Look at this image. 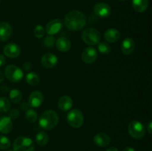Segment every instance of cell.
Here are the masks:
<instances>
[{"mask_svg": "<svg viewBox=\"0 0 152 151\" xmlns=\"http://www.w3.org/2000/svg\"><path fill=\"white\" fill-rule=\"evenodd\" d=\"M64 22L70 30L79 31L86 25V17L80 10H71L66 14Z\"/></svg>", "mask_w": 152, "mask_h": 151, "instance_id": "6da1fadb", "label": "cell"}, {"mask_svg": "<svg viewBox=\"0 0 152 151\" xmlns=\"http://www.w3.org/2000/svg\"><path fill=\"white\" fill-rule=\"evenodd\" d=\"M94 13L101 18H107L111 15V7L106 3L99 2L94 6Z\"/></svg>", "mask_w": 152, "mask_h": 151, "instance_id": "ba28073f", "label": "cell"}, {"mask_svg": "<svg viewBox=\"0 0 152 151\" xmlns=\"http://www.w3.org/2000/svg\"><path fill=\"white\" fill-rule=\"evenodd\" d=\"M13 147L14 151H34L35 145L31 139L20 136L14 141Z\"/></svg>", "mask_w": 152, "mask_h": 151, "instance_id": "277c9868", "label": "cell"}, {"mask_svg": "<svg viewBox=\"0 0 152 151\" xmlns=\"http://www.w3.org/2000/svg\"><path fill=\"white\" fill-rule=\"evenodd\" d=\"M59 122V115L53 110H48L41 114L39 119V124L42 129L50 130L55 128Z\"/></svg>", "mask_w": 152, "mask_h": 151, "instance_id": "7a4b0ae2", "label": "cell"}, {"mask_svg": "<svg viewBox=\"0 0 152 151\" xmlns=\"http://www.w3.org/2000/svg\"><path fill=\"white\" fill-rule=\"evenodd\" d=\"M22 69L25 71L30 70L31 69V64L30 62H25L22 65Z\"/></svg>", "mask_w": 152, "mask_h": 151, "instance_id": "d6a6232c", "label": "cell"}, {"mask_svg": "<svg viewBox=\"0 0 152 151\" xmlns=\"http://www.w3.org/2000/svg\"><path fill=\"white\" fill-rule=\"evenodd\" d=\"M3 80H4V75L1 73V71H0V83L2 82Z\"/></svg>", "mask_w": 152, "mask_h": 151, "instance_id": "f35d334b", "label": "cell"}, {"mask_svg": "<svg viewBox=\"0 0 152 151\" xmlns=\"http://www.w3.org/2000/svg\"><path fill=\"white\" fill-rule=\"evenodd\" d=\"M98 53L95 48L92 47H86L81 55L82 60L86 64H92L96 60Z\"/></svg>", "mask_w": 152, "mask_h": 151, "instance_id": "9c48e42d", "label": "cell"}, {"mask_svg": "<svg viewBox=\"0 0 152 151\" xmlns=\"http://www.w3.org/2000/svg\"><path fill=\"white\" fill-rule=\"evenodd\" d=\"M9 97H10V99L12 102H13L14 104H17L22 101V94L19 90L13 89V90H10Z\"/></svg>", "mask_w": 152, "mask_h": 151, "instance_id": "cb8c5ba5", "label": "cell"}, {"mask_svg": "<svg viewBox=\"0 0 152 151\" xmlns=\"http://www.w3.org/2000/svg\"><path fill=\"white\" fill-rule=\"evenodd\" d=\"M122 151H135V150L131 147H125Z\"/></svg>", "mask_w": 152, "mask_h": 151, "instance_id": "8d00e7d4", "label": "cell"}, {"mask_svg": "<svg viewBox=\"0 0 152 151\" xmlns=\"http://www.w3.org/2000/svg\"><path fill=\"white\" fill-rule=\"evenodd\" d=\"M128 131L132 138L135 139H140L145 136V129L140 121L133 120L128 126Z\"/></svg>", "mask_w": 152, "mask_h": 151, "instance_id": "8992f818", "label": "cell"}, {"mask_svg": "<svg viewBox=\"0 0 152 151\" xmlns=\"http://www.w3.org/2000/svg\"><path fill=\"white\" fill-rule=\"evenodd\" d=\"M135 49L134 40L132 38L128 37L123 41L121 44V51L125 55H130Z\"/></svg>", "mask_w": 152, "mask_h": 151, "instance_id": "9a60e30c", "label": "cell"}, {"mask_svg": "<svg viewBox=\"0 0 152 151\" xmlns=\"http://www.w3.org/2000/svg\"><path fill=\"white\" fill-rule=\"evenodd\" d=\"M26 78L27 83L31 86L37 85L39 83L40 81L39 76H38V74L34 72L29 73L27 74L26 78Z\"/></svg>", "mask_w": 152, "mask_h": 151, "instance_id": "603a6c76", "label": "cell"}, {"mask_svg": "<svg viewBox=\"0 0 152 151\" xmlns=\"http://www.w3.org/2000/svg\"><path fill=\"white\" fill-rule=\"evenodd\" d=\"M13 128L12 120L8 116L0 117V133L7 134Z\"/></svg>", "mask_w": 152, "mask_h": 151, "instance_id": "e0dca14e", "label": "cell"}, {"mask_svg": "<svg viewBox=\"0 0 152 151\" xmlns=\"http://www.w3.org/2000/svg\"><path fill=\"white\" fill-rule=\"evenodd\" d=\"M34 33L35 36L37 37V38H42L45 36V29L43 26L39 25L36 26V28H34Z\"/></svg>", "mask_w": 152, "mask_h": 151, "instance_id": "f1b7e54d", "label": "cell"}, {"mask_svg": "<svg viewBox=\"0 0 152 151\" xmlns=\"http://www.w3.org/2000/svg\"><path fill=\"white\" fill-rule=\"evenodd\" d=\"M56 47L59 51L67 52L71 49V42L69 38H67V37H59L57 41H56Z\"/></svg>", "mask_w": 152, "mask_h": 151, "instance_id": "ffe728a7", "label": "cell"}, {"mask_svg": "<svg viewBox=\"0 0 152 151\" xmlns=\"http://www.w3.org/2000/svg\"><path fill=\"white\" fill-rule=\"evenodd\" d=\"M97 44L98 50L102 54L106 55L111 52V46L108 43L105 42V41H102V42H99Z\"/></svg>", "mask_w": 152, "mask_h": 151, "instance_id": "4316f807", "label": "cell"}, {"mask_svg": "<svg viewBox=\"0 0 152 151\" xmlns=\"http://www.w3.org/2000/svg\"><path fill=\"white\" fill-rule=\"evenodd\" d=\"M6 151H14V150H7Z\"/></svg>", "mask_w": 152, "mask_h": 151, "instance_id": "ab89813d", "label": "cell"}, {"mask_svg": "<svg viewBox=\"0 0 152 151\" xmlns=\"http://www.w3.org/2000/svg\"><path fill=\"white\" fill-rule=\"evenodd\" d=\"M10 109V101L6 97H0V113H7Z\"/></svg>", "mask_w": 152, "mask_h": 151, "instance_id": "d4e9b609", "label": "cell"}, {"mask_svg": "<svg viewBox=\"0 0 152 151\" xmlns=\"http://www.w3.org/2000/svg\"><path fill=\"white\" fill-rule=\"evenodd\" d=\"M29 107H30V105H29V104H28V102H24L21 104L20 106H19V107H20V109L22 110L26 111L29 109Z\"/></svg>", "mask_w": 152, "mask_h": 151, "instance_id": "1f68e13d", "label": "cell"}, {"mask_svg": "<svg viewBox=\"0 0 152 151\" xmlns=\"http://www.w3.org/2000/svg\"><path fill=\"white\" fill-rule=\"evenodd\" d=\"M58 106L62 111L66 112L70 110L73 106V100L69 96H63L59 98Z\"/></svg>", "mask_w": 152, "mask_h": 151, "instance_id": "d6986e66", "label": "cell"}, {"mask_svg": "<svg viewBox=\"0 0 152 151\" xmlns=\"http://www.w3.org/2000/svg\"><path fill=\"white\" fill-rule=\"evenodd\" d=\"M62 27H63V22L59 19H55L50 21L47 24L45 31L48 35L53 36L59 33L62 30Z\"/></svg>", "mask_w": 152, "mask_h": 151, "instance_id": "30bf717a", "label": "cell"}, {"mask_svg": "<svg viewBox=\"0 0 152 151\" xmlns=\"http://www.w3.org/2000/svg\"><path fill=\"white\" fill-rule=\"evenodd\" d=\"M43 100H44V96L42 92L39 90H34L30 95L28 104L32 107H39L42 104Z\"/></svg>", "mask_w": 152, "mask_h": 151, "instance_id": "7c38bea8", "label": "cell"}, {"mask_svg": "<svg viewBox=\"0 0 152 151\" xmlns=\"http://www.w3.org/2000/svg\"><path fill=\"white\" fill-rule=\"evenodd\" d=\"M13 28L7 22H0V40L6 41L12 36Z\"/></svg>", "mask_w": 152, "mask_h": 151, "instance_id": "4fadbf2b", "label": "cell"}, {"mask_svg": "<svg viewBox=\"0 0 152 151\" xmlns=\"http://www.w3.org/2000/svg\"><path fill=\"white\" fill-rule=\"evenodd\" d=\"M0 4H1V0H0Z\"/></svg>", "mask_w": 152, "mask_h": 151, "instance_id": "b9f144b4", "label": "cell"}, {"mask_svg": "<svg viewBox=\"0 0 152 151\" xmlns=\"http://www.w3.org/2000/svg\"><path fill=\"white\" fill-rule=\"evenodd\" d=\"M4 76L12 82H19L23 78L24 73L19 67L10 65L4 69Z\"/></svg>", "mask_w": 152, "mask_h": 151, "instance_id": "52a82bcc", "label": "cell"}, {"mask_svg": "<svg viewBox=\"0 0 152 151\" xmlns=\"http://www.w3.org/2000/svg\"><path fill=\"white\" fill-rule=\"evenodd\" d=\"M41 62L45 68H52L57 65L58 59L56 55L53 53H46L42 57Z\"/></svg>", "mask_w": 152, "mask_h": 151, "instance_id": "5bb4252c", "label": "cell"}, {"mask_svg": "<svg viewBox=\"0 0 152 151\" xmlns=\"http://www.w3.org/2000/svg\"><path fill=\"white\" fill-rule=\"evenodd\" d=\"M25 118L29 122L34 123L38 119V115L34 110L28 109L25 111Z\"/></svg>", "mask_w": 152, "mask_h": 151, "instance_id": "484cf974", "label": "cell"}, {"mask_svg": "<svg viewBox=\"0 0 152 151\" xmlns=\"http://www.w3.org/2000/svg\"><path fill=\"white\" fill-rule=\"evenodd\" d=\"M1 91L7 93V92H10V89H9L7 86H2L1 87Z\"/></svg>", "mask_w": 152, "mask_h": 151, "instance_id": "d590c367", "label": "cell"}, {"mask_svg": "<svg viewBox=\"0 0 152 151\" xmlns=\"http://www.w3.org/2000/svg\"><path fill=\"white\" fill-rule=\"evenodd\" d=\"M120 32L115 28H109L104 33V38L108 42L114 43L120 38Z\"/></svg>", "mask_w": 152, "mask_h": 151, "instance_id": "ac0fdd59", "label": "cell"}, {"mask_svg": "<svg viewBox=\"0 0 152 151\" xmlns=\"http://www.w3.org/2000/svg\"><path fill=\"white\" fill-rule=\"evenodd\" d=\"M81 38L86 44L94 46L96 45L99 42L101 35L99 31L96 28H88L82 33Z\"/></svg>", "mask_w": 152, "mask_h": 151, "instance_id": "3957f363", "label": "cell"}, {"mask_svg": "<svg viewBox=\"0 0 152 151\" xmlns=\"http://www.w3.org/2000/svg\"><path fill=\"white\" fill-rule=\"evenodd\" d=\"M120 1H126V0H120Z\"/></svg>", "mask_w": 152, "mask_h": 151, "instance_id": "60d3db41", "label": "cell"}, {"mask_svg": "<svg viewBox=\"0 0 152 151\" xmlns=\"http://www.w3.org/2000/svg\"><path fill=\"white\" fill-rule=\"evenodd\" d=\"M94 142L95 144L101 147H105L109 145L111 142V139L109 136L104 133H96L94 137Z\"/></svg>", "mask_w": 152, "mask_h": 151, "instance_id": "2e32d148", "label": "cell"}, {"mask_svg": "<svg viewBox=\"0 0 152 151\" xmlns=\"http://www.w3.org/2000/svg\"><path fill=\"white\" fill-rule=\"evenodd\" d=\"M55 44H56V39H55L53 36L48 35L45 38L44 44L45 45V47H48V48H51L54 46Z\"/></svg>", "mask_w": 152, "mask_h": 151, "instance_id": "f546056e", "label": "cell"}, {"mask_svg": "<svg viewBox=\"0 0 152 151\" xmlns=\"http://www.w3.org/2000/svg\"><path fill=\"white\" fill-rule=\"evenodd\" d=\"M5 57L3 55H0V67H2L5 64Z\"/></svg>", "mask_w": 152, "mask_h": 151, "instance_id": "e575fe53", "label": "cell"}, {"mask_svg": "<svg viewBox=\"0 0 152 151\" xmlns=\"http://www.w3.org/2000/svg\"><path fill=\"white\" fill-rule=\"evenodd\" d=\"M10 146V141L7 137L4 136H0V149H8Z\"/></svg>", "mask_w": 152, "mask_h": 151, "instance_id": "83f0119b", "label": "cell"}, {"mask_svg": "<svg viewBox=\"0 0 152 151\" xmlns=\"http://www.w3.org/2000/svg\"><path fill=\"white\" fill-rule=\"evenodd\" d=\"M132 7L135 11L138 13H142L148 8V0H133Z\"/></svg>", "mask_w": 152, "mask_h": 151, "instance_id": "44dd1931", "label": "cell"}, {"mask_svg": "<svg viewBox=\"0 0 152 151\" xmlns=\"http://www.w3.org/2000/svg\"><path fill=\"white\" fill-rule=\"evenodd\" d=\"M147 131H148V133H149V134H151L152 133V122L151 121H149V122L148 123V124H147Z\"/></svg>", "mask_w": 152, "mask_h": 151, "instance_id": "836d02e7", "label": "cell"}, {"mask_svg": "<svg viewBox=\"0 0 152 151\" xmlns=\"http://www.w3.org/2000/svg\"><path fill=\"white\" fill-rule=\"evenodd\" d=\"M105 151H119L117 147H111L108 148Z\"/></svg>", "mask_w": 152, "mask_h": 151, "instance_id": "74e56055", "label": "cell"}, {"mask_svg": "<svg viewBox=\"0 0 152 151\" xmlns=\"http://www.w3.org/2000/svg\"><path fill=\"white\" fill-rule=\"evenodd\" d=\"M49 140L48 136L45 131H39L36 136V142L39 146H45L48 144Z\"/></svg>", "mask_w": 152, "mask_h": 151, "instance_id": "7402d4cb", "label": "cell"}, {"mask_svg": "<svg viewBox=\"0 0 152 151\" xmlns=\"http://www.w3.org/2000/svg\"><path fill=\"white\" fill-rule=\"evenodd\" d=\"M67 121L71 127L80 128L84 123V115L80 110L74 109L68 113Z\"/></svg>", "mask_w": 152, "mask_h": 151, "instance_id": "5b68a950", "label": "cell"}, {"mask_svg": "<svg viewBox=\"0 0 152 151\" xmlns=\"http://www.w3.org/2000/svg\"><path fill=\"white\" fill-rule=\"evenodd\" d=\"M3 52L7 57L13 59L18 57L20 55L21 48L18 44L14 43H9L4 46Z\"/></svg>", "mask_w": 152, "mask_h": 151, "instance_id": "8fae6325", "label": "cell"}, {"mask_svg": "<svg viewBox=\"0 0 152 151\" xmlns=\"http://www.w3.org/2000/svg\"><path fill=\"white\" fill-rule=\"evenodd\" d=\"M19 110L17 109H12L11 110H10V112H9V118H10V119H16V118H18V117L19 116Z\"/></svg>", "mask_w": 152, "mask_h": 151, "instance_id": "4dcf8cb0", "label": "cell"}]
</instances>
